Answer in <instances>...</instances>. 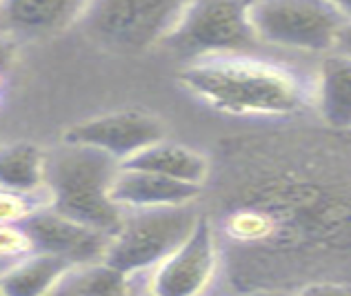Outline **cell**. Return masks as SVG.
Here are the masks:
<instances>
[{"label":"cell","mask_w":351,"mask_h":296,"mask_svg":"<svg viewBox=\"0 0 351 296\" xmlns=\"http://www.w3.org/2000/svg\"><path fill=\"white\" fill-rule=\"evenodd\" d=\"M180 80L207 105L232 114H289L307 94L291 69L249 56L193 60Z\"/></svg>","instance_id":"obj_1"},{"label":"cell","mask_w":351,"mask_h":296,"mask_svg":"<svg viewBox=\"0 0 351 296\" xmlns=\"http://www.w3.org/2000/svg\"><path fill=\"white\" fill-rule=\"evenodd\" d=\"M120 168L105 152L64 143L47 159L51 209L114 238L125 220V209L112 198Z\"/></svg>","instance_id":"obj_2"},{"label":"cell","mask_w":351,"mask_h":296,"mask_svg":"<svg viewBox=\"0 0 351 296\" xmlns=\"http://www.w3.org/2000/svg\"><path fill=\"white\" fill-rule=\"evenodd\" d=\"M198 223L200 216L189 205L125 209L123 227L109 243L105 265L116 274L156 270L187 243Z\"/></svg>","instance_id":"obj_3"},{"label":"cell","mask_w":351,"mask_h":296,"mask_svg":"<svg viewBox=\"0 0 351 296\" xmlns=\"http://www.w3.org/2000/svg\"><path fill=\"white\" fill-rule=\"evenodd\" d=\"M249 21L261 43L325 56L336 52L340 32L347 25L338 3L307 0L249 3Z\"/></svg>","instance_id":"obj_4"},{"label":"cell","mask_w":351,"mask_h":296,"mask_svg":"<svg viewBox=\"0 0 351 296\" xmlns=\"http://www.w3.org/2000/svg\"><path fill=\"white\" fill-rule=\"evenodd\" d=\"M165 43L200 60L247 56L261 41L249 21V3H189Z\"/></svg>","instance_id":"obj_5"},{"label":"cell","mask_w":351,"mask_h":296,"mask_svg":"<svg viewBox=\"0 0 351 296\" xmlns=\"http://www.w3.org/2000/svg\"><path fill=\"white\" fill-rule=\"evenodd\" d=\"M184 3H152V0H107L87 5V25L114 45L149 47L167 41L184 12Z\"/></svg>","instance_id":"obj_6"},{"label":"cell","mask_w":351,"mask_h":296,"mask_svg":"<svg viewBox=\"0 0 351 296\" xmlns=\"http://www.w3.org/2000/svg\"><path fill=\"white\" fill-rule=\"evenodd\" d=\"M162 136L165 127L158 118L141 109H123V112L85 120L71 127L64 138L69 145L94 147L105 152L123 165L147 147L160 143Z\"/></svg>","instance_id":"obj_7"},{"label":"cell","mask_w":351,"mask_h":296,"mask_svg":"<svg viewBox=\"0 0 351 296\" xmlns=\"http://www.w3.org/2000/svg\"><path fill=\"white\" fill-rule=\"evenodd\" d=\"M21 225L29 234L36 254L56 256L69 265L94 263L98 258L105 261L109 243H112L107 234L76 223L51 207L36 212Z\"/></svg>","instance_id":"obj_8"},{"label":"cell","mask_w":351,"mask_h":296,"mask_svg":"<svg viewBox=\"0 0 351 296\" xmlns=\"http://www.w3.org/2000/svg\"><path fill=\"white\" fill-rule=\"evenodd\" d=\"M216 270V243L211 227L200 218L180 249L152 274V296H198Z\"/></svg>","instance_id":"obj_9"},{"label":"cell","mask_w":351,"mask_h":296,"mask_svg":"<svg viewBox=\"0 0 351 296\" xmlns=\"http://www.w3.org/2000/svg\"><path fill=\"white\" fill-rule=\"evenodd\" d=\"M198 185L180 183L158 177V174L120 168L114 183L112 198L123 209H152V207H180L198 196Z\"/></svg>","instance_id":"obj_10"},{"label":"cell","mask_w":351,"mask_h":296,"mask_svg":"<svg viewBox=\"0 0 351 296\" xmlns=\"http://www.w3.org/2000/svg\"><path fill=\"white\" fill-rule=\"evenodd\" d=\"M123 168L158 174V177L198 185V187L207 177L205 156H200L198 152H193L184 145L167 143V141H160L152 147H147L141 154H136L134 159L123 163Z\"/></svg>","instance_id":"obj_11"},{"label":"cell","mask_w":351,"mask_h":296,"mask_svg":"<svg viewBox=\"0 0 351 296\" xmlns=\"http://www.w3.org/2000/svg\"><path fill=\"white\" fill-rule=\"evenodd\" d=\"M318 109L327 125L351 127V56L340 52L327 54L318 71Z\"/></svg>","instance_id":"obj_12"},{"label":"cell","mask_w":351,"mask_h":296,"mask_svg":"<svg viewBox=\"0 0 351 296\" xmlns=\"http://www.w3.org/2000/svg\"><path fill=\"white\" fill-rule=\"evenodd\" d=\"M85 3H71V0H43V3L16 0V3L3 5L5 23L12 30L25 34L62 30V27H67L76 18L85 16Z\"/></svg>","instance_id":"obj_13"},{"label":"cell","mask_w":351,"mask_h":296,"mask_svg":"<svg viewBox=\"0 0 351 296\" xmlns=\"http://www.w3.org/2000/svg\"><path fill=\"white\" fill-rule=\"evenodd\" d=\"M0 181L5 192H40L47 187V159L32 143L7 145L0 156Z\"/></svg>","instance_id":"obj_14"},{"label":"cell","mask_w":351,"mask_h":296,"mask_svg":"<svg viewBox=\"0 0 351 296\" xmlns=\"http://www.w3.org/2000/svg\"><path fill=\"white\" fill-rule=\"evenodd\" d=\"M69 263L49 254H32L7 267L3 274L5 296H45L69 270Z\"/></svg>","instance_id":"obj_15"},{"label":"cell","mask_w":351,"mask_h":296,"mask_svg":"<svg viewBox=\"0 0 351 296\" xmlns=\"http://www.w3.org/2000/svg\"><path fill=\"white\" fill-rule=\"evenodd\" d=\"M32 254H36V249L27 229L21 223L3 225V263L7 265L9 258H12V265H16Z\"/></svg>","instance_id":"obj_16"},{"label":"cell","mask_w":351,"mask_h":296,"mask_svg":"<svg viewBox=\"0 0 351 296\" xmlns=\"http://www.w3.org/2000/svg\"><path fill=\"white\" fill-rule=\"evenodd\" d=\"M298 296H351V285L349 283H311L307 288H302Z\"/></svg>","instance_id":"obj_17"},{"label":"cell","mask_w":351,"mask_h":296,"mask_svg":"<svg viewBox=\"0 0 351 296\" xmlns=\"http://www.w3.org/2000/svg\"><path fill=\"white\" fill-rule=\"evenodd\" d=\"M336 52L351 56V21H347L345 30L340 32V38H338V47H336Z\"/></svg>","instance_id":"obj_18"},{"label":"cell","mask_w":351,"mask_h":296,"mask_svg":"<svg viewBox=\"0 0 351 296\" xmlns=\"http://www.w3.org/2000/svg\"><path fill=\"white\" fill-rule=\"evenodd\" d=\"M252 296H298V294H291V292H282V290H263V292H256Z\"/></svg>","instance_id":"obj_19"}]
</instances>
